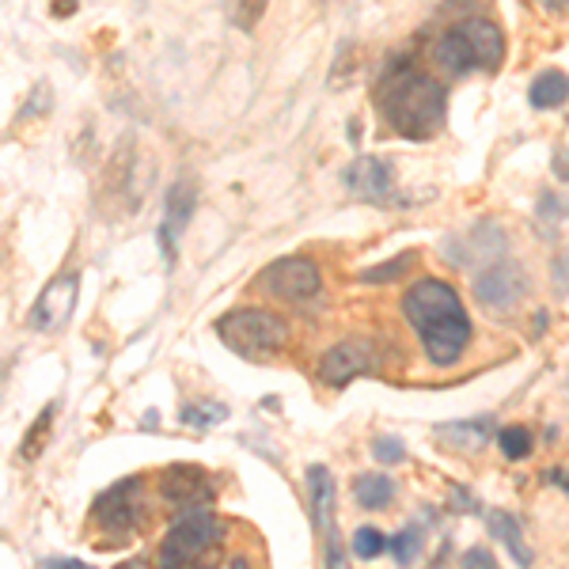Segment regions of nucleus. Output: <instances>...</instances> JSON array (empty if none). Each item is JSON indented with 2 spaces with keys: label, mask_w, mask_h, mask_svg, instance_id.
<instances>
[{
  "label": "nucleus",
  "mask_w": 569,
  "mask_h": 569,
  "mask_svg": "<svg viewBox=\"0 0 569 569\" xmlns=\"http://www.w3.org/2000/svg\"><path fill=\"white\" fill-rule=\"evenodd\" d=\"M259 289L266 297L284 300V305H308V300L319 297V289H323V273H319V266L305 259V254H289V259L266 266L259 273Z\"/></svg>",
  "instance_id": "obj_6"
},
{
  "label": "nucleus",
  "mask_w": 569,
  "mask_h": 569,
  "mask_svg": "<svg viewBox=\"0 0 569 569\" xmlns=\"http://www.w3.org/2000/svg\"><path fill=\"white\" fill-rule=\"evenodd\" d=\"M555 176L569 182V149H558L555 152Z\"/></svg>",
  "instance_id": "obj_33"
},
{
  "label": "nucleus",
  "mask_w": 569,
  "mask_h": 569,
  "mask_svg": "<svg viewBox=\"0 0 569 569\" xmlns=\"http://www.w3.org/2000/svg\"><path fill=\"white\" fill-rule=\"evenodd\" d=\"M141 479H126L118 482L114 490H107L103 498L96 501V509H91V517L99 520L103 528L110 531H122V536H130V531L141 525Z\"/></svg>",
  "instance_id": "obj_10"
},
{
  "label": "nucleus",
  "mask_w": 569,
  "mask_h": 569,
  "mask_svg": "<svg viewBox=\"0 0 569 569\" xmlns=\"http://www.w3.org/2000/svg\"><path fill=\"white\" fill-rule=\"evenodd\" d=\"M402 316L418 330L421 350L437 369H448L471 346V319L463 311L460 292L440 278H421L402 297Z\"/></svg>",
  "instance_id": "obj_1"
},
{
  "label": "nucleus",
  "mask_w": 569,
  "mask_h": 569,
  "mask_svg": "<svg viewBox=\"0 0 569 569\" xmlns=\"http://www.w3.org/2000/svg\"><path fill=\"white\" fill-rule=\"evenodd\" d=\"M50 426H53V407H46L39 421H34L31 429H27V440H23V448H20V456L23 460H34V456L42 452V445H46V433H50Z\"/></svg>",
  "instance_id": "obj_24"
},
{
  "label": "nucleus",
  "mask_w": 569,
  "mask_h": 569,
  "mask_svg": "<svg viewBox=\"0 0 569 569\" xmlns=\"http://www.w3.org/2000/svg\"><path fill=\"white\" fill-rule=\"evenodd\" d=\"M327 539V569H350V562H346V550H342V543H338V531H330V536H323Z\"/></svg>",
  "instance_id": "obj_28"
},
{
  "label": "nucleus",
  "mask_w": 569,
  "mask_h": 569,
  "mask_svg": "<svg viewBox=\"0 0 569 569\" xmlns=\"http://www.w3.org/2000/svg\"><path fill=\"white\" fill-rule=\"evenodd\" d=\"M415 262H418V254H415V251H407V254H399V259H391V262H383V266L361 270V284H388V281H399L402 273H407Z\"/></svg>",
  "instance_id": "obj_21"
},
{
  "label": "nucleus",
  "mask_w": 569,
  "mask_h": 569,
  "mask_svg": "<svg viewBox=\"0 0 569 569\" xmlns=\"http://www.w3.org/2000/svg\"><path fill=\"white\" fill-rule=\"evenodd\" d=\"M380 369V346H372L369 338H346V342L330 346L319 361V380L327 388H346L357 376H372Z\"/></svg>",
  "instance_id": "obj_7"
},
{
  "label": "nucleus",
  "mask_w": 569,
  "mask_h": 569,
  "mask_svg": "<svg viewBox=\"0 0 569 569\" xmlns=\"http://www.w3.org/2000/svg\"><path fill=\"white\" fill-rule=\"evenodd\" d=\"M160 498L176 509H201L217 498V486L198 463H171L160 475Z\"/></svg>",
  "instance_id": "obj_8"
},
{
  "label": "nucleus",
  "mask_w": 569,
  "mask_h": 569,
  "mask_svg": "<svg viewBox=\"0 0 569 569\" xmlns=\"http://www.w3.org/2000/svg\"><path fill=\"white\" fill-rule=\"evenodd\" d=\"M528 99L536 110H555L569 103V77L562 69H547L543 77H536V84L528 88Z\"/></svg>",
  "instance_id": "obj_16"
},
{
  "label": "nucleus",
  "mask_w": 569,
  "mask_h": 569,
  "mask_svg": "<svg viewBox=\"0 0 569 569\" xmlns=\"http://www.w3.org/2000/svg\"><path fill=\"white\" fill-rule=\"evenodd\" d=\"M372 456H376V463H402L407 460V448H402V440H395V437H376L372 440Z\"/></svg>",
  "instance_id": "obj_26"
},
{
  "label": "nucleus",
  "mask_w": 569,
  "mask_h": 569,
  "mask_svg": "<svg viewBox=\"0 0 569 569\" xmlns=\"http://www.w3.org/2000/svg\"><path fill=\"white\" fill-rule=\"evenodd\" d=\"M543 482L562 486V490L569 493V471H562V467H550V471H543Z\"/></svg>",
  "instance_id": "obj_32"
},
{
  "label": "nucleus",
  "mask_w": 569,
  "mask_h": 569,
  "mask_svg": "<svg viewBox=\"0 0 569 569\" xmlns=\"http://www.w3.org/2000/svg\"><path fill=\"white\" fill-rule=\"evenodd\" d=\"M346 187H350V194L372 201V206H395L399 201L391 168L383 160H376V156H361V160H353L346 168Z\"/></svg>",
  "instance_id": "obj_11"
},
{
  "label": "nucleus",
  "mask_w": 569,
  "mask_h": 569,
  "mask_svg": "<svg viewBox=\"0 0 569 569\" xmlns=\"http://www.w3.org/2000/svg\"><path fill=\"white\" fill-rule=\"evenodd\" d=\"M505 61V31L486 16L448 27L437 42V66L452 77H471V72H498Z\"/></svg>",
  "instance_id": "obj_3"
},
{
  "label": "nucleus",
  "mask_w": 569,
  "mask_h": 569,
  "mask_svg": "<svg viewBox=\"0 0 569 569\" xmlns=\"http://www.w3.org/2000/svg\"><path fill=\"white\" fill-rule=\"evenodd\" d=\"M543 8H547V12H566L569 0H543Z\"/></svg>",
  "instance_id": "obj_34"
},
{
  "label": "nucleus",
  "mask_w": 569,
  "mask_h": 569,
  "mask_svg": "<svg viewBox=\"0 0 569 569\" xmlns=\"http://www.w3.org/2000/svg\"><path fill=\"white\" fill-rule=\"evenodd\" d=\"M217 338L247 361H270L289 346V323L266 308H236L217 319Z\"/></svg>",
  "instance_id": "obj_4"
},
{
  "label": "nucleus",
  "mask_w": 569,
  "mask_h": 569,
  "mask_svg": "<svg viewBox=\"0 0 569 569\" xmlns=\"http://www.w3.org/2000/svg\"><path fill=\"white\" fill-rule=\"evenodd\" d=\"M525 292H528V278H525V270L512 266V262L486 266V270L479 273V281H475V297L493 311L517 308L520 300H525Z\"/></svg>",
  "instance_id": "obj_9"
},
{
  "label": "nucleus",
  "mask_w": 569,
  "mask_h": 569,
  "mask_svg": "<svg viewBox=\"0 0 569 569\" xmlns=\"http://www.w3.org/2000/svg\"><path fill=\"white\" fill-rule=\"evenodd\" d=\"M194 182L179 179L168 194V209H163V224H160V247H163V259L176 262V240L182 236V228L190 224V213H194Z\"/></svg>",
  "instance_id": "obj_13"
},
{
  "label": "nucleus",
  "mask_w": 569,
  "mask_h": 569,
  "mask_svg": "<svg viewBox=\"0 0 569 569\" xmlns=\"http://www.w3.org/2000/svg\"><path fill=\"white\" fill-rule=\"evenodd\" d=\"M179 418L187 421V426L206 429V426H217V421H224L228 418V407H220V402H194V407H182Z\"/></svg>",
  "instance_id": "obj_22"
},
{
  "label": "nucleus",
  "mask_w": 569,
  "mask_h": 569,
  "mask_svg": "<svg viewBox=\"0 0 569 569\" xmlns=\"http://www.w3.org/2000/svg\"><path fill=\"white\" fill-rule=\"evenodd\" d=\"M550 270H555V289L562 292H569V254H555V266H550Z\"/></svg>",
  "instance_id": "obj_30"
},
{
  "label": "nucleus",
  "mask_w": 569,
  "mask_h": 569,
  "mask_svg": "<svg viewBox=\"0 0 569 569\" xmlns=\"http://www.w3.org/2000/svg\"><path fill=\"white\" fill-rule=\"evenodd\" d=\"M228 4V16H232L236 27H243V31H251L254 23L262 20L266 12V0H224Z\"/></svg>",
  "instance_id": "obj_25"
},
{
  "label": "nucleus",
  "mask_w": 569,
  "mask_h": 569,
  "mask_svg": "<svg viewBox=\"0 0 569 569\" xmlns=\"http://www.w3.org/2000/svg\"><path fill=\"white\" fill-rule=\"evenodd\" d=\"M232 569H251V566H247L243 558H236V562H232Z\"/></svg>",
  "instance_id": "obj_35"
},
{
  "label": "nucleus",
  "mask_w": 569,
  "mask_h": 569,
  "mask_svg": "<svg viewBox=\"0 0 569 569\" xmlns=\"http://www.w3.org/2000/svg\"><path fill=\"white\" fill-rule=\"evenodd\" d=\"M72 308H77V273H58V278L42 289V297L34 300L27 323L34 330H58L69 323Z\"/></svg>",
  "instance_id": "obj_12"
},
{
  "label": "nucleus",
  "mask_w": 569,
  "mask_h": 569,
  "mask_svg": "<svg viewBox=\"0 0 569 569\" xmlns=\"http://www.w3.org/2000/svg\"><path fill=\"white\" fill-rule=\"evenodd\" d=\"M308 498H311V525H316L319 536H330V531H335V512H338V486H335V475H330L323 463H316L308 471Z\"/></svg>",
  "instance_id": "obj_14"
},
{
  "label": "nucleus",
  "mask_w": 569,
  "mask_h": 569,
  "mask_svg": "<svg viewBox=\"0 0 569 569\" xmlns=\"http://www.w3.org/2000/svg\"><path fill=\"white\" fill-rule=\"evenodd\" d=\"M490 418H479V421H460V426H440L445 440L452 445H471V448H482L490 440Z\"/></svg>",
  "instance_id": "obj_20"
},
{
  "label": "nucleus",
  "mask_w": 569,
  "mask_h": 569,
  "mask_svg": "<svg viewBox=\"0 0 569 569\" xmlns=\"http://www.w3.org/2000/svg\"><path fill=\"white\" fill-rule=\"evenodd\" d=\"M224 528L213 512H201V509H187L176 525L168 528L160 543V569H182L187 562H194L201 550H209L213 543H220Z\"/></svg>",
  "instance_id": "obj_5"
},
{
  "label": "nucleus",
  "mask_w": 569,
  "mask_h": 569,
  "mask_svg": "<svg viewBox=\"0 0 569 569\" xmlns=\"http://www.w3.org/2000/svg\"><path fill=\"white\" fill-rule=\"evenodd\" d=\"M376 107H380L383 126L395 137H402V141H429V137L445 130L448 91L429 72L402 66L383 77L380 91H376Z\"/></svg>",
  "instance_id": "obj_2"
},
{
  "label": "nucleus",
  "mask_w": 569,
  "mask_h": 569,
  "mask_svg": "<svg viewBox=\"0 0 569 569\" xmlns=\"http://www.w3.org/2000/svg\"><path fill=\"white\" fill-rule=\"evenodd\" d=\"M486 528H490L493 539H501L505 550H509L512 558H517L520 569H531V562H536V555H531V547L525 543V531H520V520L512 517V512L505 509H490L486 512Z\"/></svg>",
  "instance_id": "obj_15"
},
{
  "label": "nucleus",
  "mask_w": 569,
  "mask_h": 569,
  "mask_svg": "<svg viewBox=\"0 0 569 569\" xmlns=\"http://www.w3.org/2000/svg\"><path fill=\"white\" fill-rule=\"evenodd\" d=\"M383 550H388V539H383L380 528L365 525V528L353 531V555L357 558H380Z\"/></svg>",
  "instance_id": "obj_23"
},
{
  "label": "nucleus",
  "mask_w": 569,
  "mask_h": 569,
  "mask_svg": "<svg viewBox=\"0 0 569 569\" xmlns=\"http://www.w3.org/2000/svg\"><path fill=\"white\" fill-rule=\"evenodd\" d=\"M391 555H395V562H399L402 569H410L421 558V550H426V531H421L418 525H407L399 531V536L391 539Z\"/></svg>",
  "instance_id": "obj_18"
},
{
  "label": "nucleus",
  "mask_w": 569,
  "mask_h": 569,
  "mask_svg": "<svg viewBox=\"0 0 569 569\" xmlns=\"http://www.w3.org/2000/svg\"><path fill=\"white\" fill-rule=\"evenodd\" d=\"M353 498H357L361 509L380 512V509H388L391 498H395V482L388 479V475H380V471L357 475V479H353Z\"/></svg>",
  "instance_id": "obj_17"
},
{
  "label": "nucleus",
  "mask_w": 569,
  "mask_h": 569,
  "mask_svg": "<svg viewBox=\"0 0 569 569\" xmlns=\"http://www.w3.org/2000/svg\"><path fill=\"white\" fill-rule=\"evenodd\" d=\"M460 569H501V566H498V558H493L486 547H471V550L463 555Z\"/></svg>",
  "instance_id": "obj_27"
},
{
  "label": "nucleus",
  "mask_w": 569,
  "mask_h": 569,
  "mask_svg": "<svg viewBox=\"0 0 569 569\" xmlns=\"http://www.w3.org/2000/svg\"><path fill=\"white\" fill-rule=\"evenodd\" d=\"M46 569H91L80 558H46Z\"/></svg>",
  "instance_id": "obj_31"
},
{
  "label": "nucleus",
  "mask_w": 569,
  "mask_h": 569,
  "mask_svg": "<svg viewBox=\"0 0 569 569\" xmlns=\"http://www.w3.org/2000/svg\"><path fill=\"white\" fill-rule=\"evenodd\" d=\"M448 505H452L456 512H482V505L475 501V493L467 490V486H452V501Z\"/></svg>",
  "instance_id": "obj_29"
},
{
  "label": "nucleus",
  "mask_w": 569,
  "mask_h": 569,
  "mask_svg": "<svg viewBox=\"0 0 569 569\" xmlns=\"http://www.w3.org/2000/svg\"><path fill=\"white\" fill-rule=\"evenodd\" d=\"M498 448L505 452V460H528L531 448H536V437H531L528 426H505L498 429Z\"/></svg>",
  "instance_id": "obj_19"
}]
</instances>
